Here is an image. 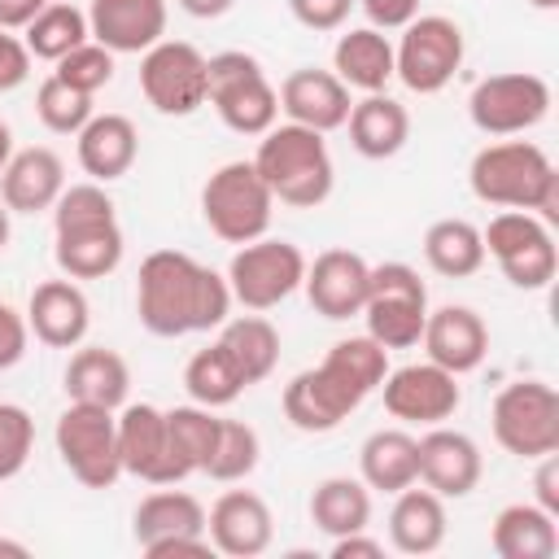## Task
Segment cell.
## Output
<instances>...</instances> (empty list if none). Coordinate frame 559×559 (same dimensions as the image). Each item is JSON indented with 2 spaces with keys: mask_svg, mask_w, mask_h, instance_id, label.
Listing matches in <instances>:
<instances>
[{
  "mask_svg": "<svg viewBox=\"0 0 559 559\" xmlns=\"http://www.w3.org/2000/svg\"><path fill=\"white\" fill-rule=\"evenodd\" d=\"M0 555H13V559H26V555H31V546H26V542H9V537H0Z\"/></svg>",
  "mask_w": 559,
  "mask_h": 559,
  "instance_id": "cell-54",
  "label": "cell"
},
{
  "mask_svg": "<svg viewBox=\"0 0 559 559\" xmlns=\"http://www.w3.org/2000/svg\"><path fill=\"white\" fill-rule=\"evenodd\" d=\"M74 140H79V166L96 183L122 179L140 153V135H135V122L127 114H92Z\"/></svg>",
  "mask_w": 559,
  "mask_h": 559,
  "instance_id": "cell-26",
  "label": "cell"
},
{
  "mask_svg": "<svg viewBox=\"0 0 559 559\" xmlns=\"http://www.w3.org/2000/svg\"><path fill=\"white\" fill-rule=\"evenodd\" d=\"M183 389H188V397H192L197 406L218 411V406H231L249 384L240 380V371H236V362L227 358V349L214 341V345H205V349H197V354L188 358V367H183Z\"/></svg>",
  "mask_w": 559,
  "mask_h": 559,
  "instance_id": "cell-39",
  "label": "cell"
},
{
  "mask_svg": "<svg viewBox=\"0 0 559 559\" xmlns=\"http://www.w3.org/2000/svg\"><path fill=\"white\" fill-rule=\"evenodd\" d=\"M393 511H389V542L402 555H432L445 542V498L432 493L428 485L415 489L406 485L402 493H393Z\"/></svg>",
  "mask_w": 559,
  "mask_h": 559,
  "instance_id": "cell-32",
  "label": "cell"
},
{
  "mask_svg": "<svg viewBox=\"0 0 559 559\" xmlns=\"http://www.w3.org/2000/svg\"><path fill=\"white\" fill-rule=\"evenodd\" d=\"M57 454L70 467V476L87 489H109L122 476V459H118V415L109 406H92V402H70L57 415L52 428Z\"/></svg>",
  "mask_w": 559,
  "mask_h": 559,
  "instance_id": "cell-8",
  "label": "cell"
},
{
  "mask_svg": "<svg viewBox=\"0 0 559 559\" xmlns=\"http://www.w3.org/2000/svg\"><path fill=\"white\" fill-rule=\"evenodd\" d=\"M319 367L332 376V384H336L354 406H362V402L380 389V380L389 376V349L376 345L371 336H349V341H336V345L323 354Z\"/></svg>",
  "mask_w": 559,
  "mask_h": 559,
  "instance_id": "cell-34",
  "label": "cell"
},
{
  "mask_svg": "<svg viewBox=\"0 0 559 559\" xmlns=\"http://www.w3.org/2000/svg\"><path fill=\"white\" fill-rule=\"evenodd\" d=\"M135 314L153 336H188L223 328L231 314L227 275L197 262L183 249H157L140 262Z\"/></svg>",
  "mask_w": 559,
  "mask_h": 559,
  "instance_id": "cell-1",
  "label": "cell"
},
{
  "mask_svg": "<svg viewBox=\"0 0 559 559\" xmlns=\"http://www.w3.org/2000/svg\"><path fill=\"white\" fill-rule=\"evenodd\" d=\"M26 341H31L26 314H17L9 301H0V371L17 367L26 358Z\"/></svg>",
  "mask_w": 559,
  "mask_h": 559,
  "instance_id": "cell-46",
  "label": "cell"
},
{
  "mask_svg": "<svg viewBox=\"0 0 559 559\" xmlns=\"http://www.w3.org/2000/svg\"><path fill=\"white\" fill-rule=\"evenodd\" d=\"M253 166H258L262 183L271 188V197L280 205H293V210L323 205L332 197V183H336V166H332L323 135L310 127H297V122L271 127L258 140Z\"/></svg>",
  "mask_w": 559,
  "mask_h": 559,
  "instance_id": "cell-4",
  "label": "cell"
},
{
  "mask_svg": "<svg viewBox=\"0 0 559 559\" xmlns=\"http://www.w3.org/2000/svg\"><path fill=\"white\" fill-rule=\"evenodd\" d=\"M87 31L114 57L148 52L157 39H166V0H92Z\"/></svg>",
  "mask_w": 559,
  "mask_h": 559,
  "instance_id": "cell-23",
  "label": "cell"
},
{
  "mask_svg": "<svg viewBox=\"0 0 559 559\" xmlns=\"http://www.w3.org/2000/svg\"><path fill=\"white\" fill-rule=\"evenodd\" d=\"M35 450V419L17 402H0V485L13 480Z\"/></svg>",
  "mask_w": 559,
  "mask_h": 559,
  "instance_id": "cell-44",
  "label": "cell"
},
{
  "mask_svg": "<svg viewBox=\"0 0 559 559\" xmlns=\"http://www.w3.org/2000/svg\"><path fill=\"white\" fill-rule=\"evenodd\" d=\"M131 533H135L140 550L153 559L166 542L205 537V507L183 489H157V493L140 498V507L131 515Z\"/></svg>",
  "mask_w": 559,
  "mask_h": 559,
  "instance_id": "cell-25",
  "label": "cell"
},
{
  "mask_svg": "<svg viewBox=\"0 0 559 559\" xmlns=\"http://www.w3.org/2000/svg\"><path fill=\"white\" fill-rule=\"evenodd\" d=\"M48 0H0V26H9V31H22L39 9H44Z\"/></svg>",
  "mask_w": 559,
  "mask_h": 559,
  "instance_id": "cell-51",
  "label": "cell"
},
{
  "mask_svg": "<svg viewBox=\"0 0 559 559\" xmlns=\"http://www.w3.org/2000/svg\"><path fill=\"white\" fill-rule=\"evenodd\" d=\"M205 100L236 135H266L280 118V96L249 52H214L205 57Z\"/></svg>",
  "mask_w": 559,
  "mask_h": 559,
  "instance_id": "cell-5",
  "label": "cell"
},
{
  "mask_svg": "<svg viewBox=\"0 0 559 559\" xmlns=\"http://www.w3.org/2000/svg\"><path fill=\"white\" fill-rule=\"evenodd\" d=\"M231 4L236 0H179V9L192 13V17H223Z\"/></svg>",
  "mask_w": 559,
  "mask_h": 559,
  "instance_id": "cell-52",
  "label": "cell"
},
{
  "mask_svg": "<svg viewBox=\"0 0 559 559\" xmlns=\"http://www.w3.org/2000/svg\"><path fill=\"white\" fill-rule=\"evenodd\" d=\"M362 319H367V336L384 349L419 345V332H424V319H428V288H424L419 271L406 266V262L371 266Z\"/></svg>",
  "mask_w": 559,
  "mask_h": 559,
  "instance_id": "cell-7",
  "label": "cell"
},
{
  "mask_svg": "<svg viewBox=\"0 0 559 559\" xmlns=\"http://www.w3.org/2000/svg\"><path fill=\"white\" fill-rule=\"evenodd\" d=\"M205 537L227 559H258L275 537L271 507L253 489H227L205 511Z\"/></svg>",
  "mask_w": 559,
  "mask_h": 559,
  "instance_id": "cell-18",
  "label": "cell"
},
{
  "mask_svg": "<svg viewBox=\"0 0 559 559\" xmlns=\"http://www.w3.org/2000/svg\"><path fill=\"white\" fill-rule=\"evenodd\" d=\"M493 441L515 459H542L559 450V393L546 380H515L493 397Z\"/></svg>",
  "mask_w": 559,
  "mask_h": 559,
  "instance_id": "cell-11",
  "label": "cell"
},
{
  "mask_svg": "<svg viewBox=\"0 0 559 559\" xmlns=\"http://www.w3.org/2000/svg\"><path fill=\"white\" fill-rule=\"evenodd\" d=\"M419 480L441 498H467L480 480V445L445 424H432L419 441Z\"/></svg>",
  "mask_w": 559,
  "mask_h": 559,
  "instance_id": "cell-20",
  "label": "cell"
},
{
  "mask_svg": "<svg viewBox=\"0 0 559 559\" xmlns=\"http://www.w3.org/2000/svg\"><path fill=\"white\" fill-rule=\"evenodd\" d=\"M354 4H358V0H288L293 17H297L306 31H336V26L349 17Z\"/></svg>",
  "mask_w": 559,
  "mask_h": 559,
  "instance_id": "cell-45",
  "label": "cell"
},
{
  "mask_svg": "<svg viewBox=\"0 0 559 559\" xmlns=\"http://www.w3.org/2000/svg\"><path fill=\"white\" fill-rule=\"evenodd\" d=\"M52 258L61 266V275L70 280H105L118 271L122 262V227L114 214V197L92 179V183H70L61 188L57 205H52Z\"/></svg>",
  "mask_w": 559,
  "mask_h": 559,
  "instance_id": "cell-2",
  "label": "cell"
},
{
  "mask_svg": "<svg viewBox=\"0 0 559 559\" xmlns=\"http://www.w3.org/2000/svg\"><path fill=\"white\" fill-rule=\"evenodd\" d=\"M424 262L445 280H467L485 266V240L480 227L467 218H437L424 231Z\"/></svg>",
  "mask_w": 559,
  "mask_h": 559,
  "instance_id": "cell-37",
  "label": "cell"
},
{
  "mask_svg": "<svg viewBox=\"0 0 559 559\" xmlns=\"http://www.w3.org/2000/svg\"><path fill=\"white\" fill-rule=\"evenodd\" d=\"M66 188V166L52 148L35 144V148H17L9 157V166L0 170V201L9 205V214H39L52 210L57 197Z\"/></svg>",
  "mask_w": 559,
  "mask_h": 559,
  "instance_id": "cell-24",
  "label": "cell"
},
{
  "mask_svg": "<svg viewBox=\"0 0 559 559\" xmlns=\"http://www.w3.org/2000/svg\"><path fill=\"white\" fill-rule=\"evenodd\" d=\"M358 406L332 384L323 367H306L284 384V415L301 432H332L341 419H349Z\"/></svg>",
  "mask_w": 559,
  "mask_h": 559,
  "instance_id": "cell-31",
  "label": "cell"
},
{
  "mask_svg": "<svg viewBox=\"0 0 559 559\" xmlns=\"http://www.w3.org/2000/svg\"><path fill=\"white\" fill-rule=\"evenodd\" d=\"M310 520L328 537L367 533V524H371V489L362 480H354V476H328L310 493Z\"/></svg>",
  "mask_w": 559,
  "mask_h": 559,
  "instance_id": "cell-36",
  "label": "cell"
},
{
  "mask_svg": "<svg viewBox=\"0 0 559 559\" xmlns=\"http://www.w3.org/2000/svg\"><path fill=\"white\" fill-rule=\"evenodd\" d=\"M358 480L376 493H402L419 480V445L402 428H376L358 445Z\"/></svg>",
  "mask_w": 559,
  "mask_h": 559,
  "instance_id": "cell-29",
  "label": "cell"
},
{
  "mask_svg": "<svg viewBox=\"0 0 559 559\" xmlns=\"http://www.w3.org/2000/svg\"><path fill=\"white\" fill-rule=\"evenodd\" d=\"M218 345L227 349V358L236 362V371H240L245 384H262V380L275 371V362H280V332H275V323L262 319L258 310H253V314L223 319Z\"/></svg>",
  "mask_w": 559,
  "mask_h": 559,
  "instance_id": "cell-35",
  "label": "cell"
},
{
  "mask_svg": "<svg viewBox=\"0 0 559 559\" xmlns=\"http://www.w3.org/2000/svg\"><path fill=\"white\" fill-rule=\"evenodd\" d=\"M258 459H262L258 432L245 419H218V437H214V450H210V459H205L201 472L210 480L231 485V480H245L258 467Z\"/></svg>",
  "mask_w": 559,
  "mask_h": 559,
  "instance_id": "cell-40",
  "label": "cell"
},
{
  "mask_svg": "<svg viewBox=\"0 0 559 559\" xmlns=\"http://www.w3.org/2000/svg\"><path fill=\"white\" fill-rule=\"evenodd\" d=\"M419 345H424L428 362H437L454 376H467L489 354V328L472 306H437L424 319Z\"/></svg>",
  "mask_w": 559,
  "mask_h": 559,
  "instance_id": "cell-19",
  "label": "cell"
},
{
  "mask_svg": "<svg viewBox=\"0 0 559 559\" xmlns=\"http://www.w3.org/2000/svg\"><path fill=\"white\" fill-rule=\"evenodd\" d=\"M140 92L166 118H188L205 105V57L188 39H157L140 57Z\"/></svg>",
  "mask_w": 559,
  "mask_h": 559,
  "instance_id": "cell-14",
  "label": "cell"
},
{
  "mask_svg": "<svg viewBox=\"0 0 559 559\" xmlns=\"http://www.w3.org/2000/svg\"><path fill=\"white\" fill-rule=\"evenodd\" d=\"M166 432H170V445L183 463V472H201L210 450H214V437H218V415L210 406H175L166 411Z\"/></svg>",
  "mask_w": 559,
  "mask_h": 559,
  "instance_id": "cell-41",
  "label": "cell"
},
{
  "mask_svg": "<svg viewBox=\"0 0 559 559\" xmlns=\"http://www.w3.org/2000/svg\"><path fill=\"white\" fill-rule=\"evenodd\" d=\"M26 328L48 349H74V345H83V336L92 328V306L70 275L44 280V284H35V293L26 301Z\"/></svg>",
  "mask_w": 559,
  "mask_h": 559,
  "instance_id": "cell-22",
  "label": "cell"
},
{
  "mask_svg": "<svg viewBox=\"0 0 559 559\" xmlns=\"http://www.w3.org/2000/svg\"><path fill=\"white\" fill-rule=\"evenodd\" d=\"M489 546L498 559H555L559 550V524L537 502H511L493 515Z\"/></svg>",
  "mask_w": 559,
  "mask_h": 559,
  "instance_id": "cell-30",
  "label": "cell"
},
{
  "mask_svg": "<svg viewBox=\"0 0 559 559\" xmlns=\"http://www.w3.org/2000/svg\"><path fill=\"white\" fill-rule=\"evenodd\" d=\"M275 96H280V109H284L288 122L310 127V131H319V135L345 127L349 105H354V100H349V87H345L332 70H314V66L293 70V74L280 83Z\"/></svg>",
  "mask_w": 559,
  "mask_h": 559,
  "instance_id": "cell-21",
  "label": "cell"
},
{
  "mask_svg": "<svg viewBox=\"0 0 559 559\" xmlns=\"http://www.w3.org/2000/svg\"><path fill=\"white\" fill-rule=\"evenodd\" d=\"M118 459L122 472L148 480V485H179L188 480L170 432H166V411H157L153 402H131L118 415Z\"/></svg>",
  "mask_w": 559,
  "mask_h": 559,
  "instance_id": "cell-16",
  "label": "cell"
},
{
  "mask_svg": "<svg viewBox=\"0 0 559 559\" xmlns=\"http://www.w3.org/2000/svg\"><path fill=\"white\" fill-rule=\"evenodd\" d=\"M533 489H537V507H546V511L559 520V454H555V450L537 459Z\"/></svg>",
  "mask_w": 559,
  "mask_h": 559,
  "instance_id": "cell-49",
  "label": "cell"
},
{
  "mask_svg": "<svg viewBox=\"0 0 559 559\" xmlns=\"http://www.w3.org/2000/svg\"><path fill=\"white\" fill-rule=\"evenodd\" d=\"M528 4H533V9H555L559 0H528Z\"/></svg>",
  "mask_w": 559,
  "mask_h": 559,
  "instance_id": "cell-56",
  "label": "cell"
},
{
  "mask_svg": "<svg viewBox=\"0 0 559 559\" xmlns=\"http://www.w3.org/2000/svg\"><path fill=\"white\" fill-rule=\"evenodd\" d=\"M26 74H31V48L9 26H0V92L22 87Z\"/></svg>",
  "mask_w": 559,
  "mask_h": 559,
  "instance_id": "cell-47",
  "label": "cell"
},
{
  "mask_svg": "<svg viewBox=\"0 0 559 559\" xmlns=\"http://www.w3.org/2000/svg\"><path fill=\"white\" fill-rule=\"evenodd\" d=\"M22 31H26L22 44L31 48V57L52 61V66H57L70 48H79V44L92 39V31H87V13L74 9L70 0H48Z\"/></svg>",
  "mask_w": 559,
  "mask_h": 559,
  "instance_id": "cell-38",
  "label": "cell"
},
{
  "mask_svg": "<svg viewBox=\"0 0 559 559\" xmlns=\"http://www.w3.org/2000/svg\"><path fill=\"white\" fill-rule=\"evenodd\" d=\"M472 197L498 210H528L542 223H559V170L533 140L485 144L467 166Z\"/></svg>",
  "mask_w": 559,
  "mask_h": 559,
  "instance_id": "cell-3",
  "label": "cell"
},
{
  "mask_svg": "<svg viewBox=\"0 0 559 559\" xmlns=\"http://www.w3.org/2000/svg\"><path fill=\"white\" fill-rule=\"evenodd\" d=\"M332 74L358 92H384L393 79V44L376 26H354L332 48Z\"/></svg>",
  "mask_w": 559,
  "mask_h": 559,
  "instance_id": "cell-33",
  "label": "cell"
},
{
  "mask_svg": "<svg viewBox=\"0 0 559 559\" xmlns=\"http://www.w3.org/2000/svg\"><path fill=\"white\" fill-rule=\"evenodd\" d=\"M480 240H485V258H493L498 271L524 293L546 288L559 271V249H555L550 223H542L528 210H498L489 218V227L480 231Z\"/></svg>",
  "mask_w": 559,
  "mask_h": 559,
  "instance_id": "cell-9",
  "label": "cell"
},
{
  "mask_svg": "<svg viewBox=\"0 0 559 559\" xmlns=\"http://www.w3.org/2000/svg\"><path fill=\"white\" fill-rule=\"evenodd\" d=\"M358 4L376 31H402L411 17H419V0H358Z\"/></svg>",
  "mask_w": 559,
  "mask_h": 559,
  "instance_id": "cell-48",
  "label": "cell"
},
{
  "mask_svg": "<svg viewBox=\"0 0 559 559\" xmlns=\"http://www.w3.org/2000/svg\"><path fill=\"white\" fill-rule=\"evenodd\" d=\"M9 157H13V131H9V122L0 118V170L9 166Z\"/></svg>",
  "mask_w": 559,
  "mask_h": 559,
  "instance_id": "cell-53",
  "label": "cell"
},
{
  "mask_svg": "<svg viewBox=\"0 0 559 559\" xmlns=\"http://www.w3.org/2000/svg\"><path fill=\"white\" fill-rule=\"evenodd\" d=\"M131 389V371L127 358L105 349V345H83L70 354L66 362V397L70 402H92V406H109L118 411L127 402Z\"/></svg>",
  "mask_w": 559,
  "mask_h": 559,
  "instance_id": "cell-28",
  "label": "cell"
},
{
  "mask_svg": "<svg viewBox=\"0 0 559 559\" xmlns=\"http://www.w3.org/2000/svg\"><path fill=\"white\" fill-rule=\"evenodd\" d=\"M550 114V83L528 70L489 74L467 96V118L480 135H524Z\"/></svg>",
  "mask_w": 559,
  "mask_h": 559,
  "instance_id": "cell-13",
  "label": "cell"
},
{
  "mask_svg": "<svg viewBox=\"0 0 559 559\" xmlns=\"http://www.w3.org/2000/svg\"><path fill=\"white\" fill-rule=\"evenodd\" d=\"M9 245V205L0 201V249Z\"/></svg>",
  "mask_w": 559,
  "mask_h": 559,
  "instance_id": "cell-55",
  "label": "cell"
},
{
  "mask_svg": "<svg viewBox=\"0 0 559 559\" xmlns=\"http://www.w3.org/2000/svg\"><path fill=\"white\" fill-rule=\"evenodd\" d=\"M349 144L371 157V162H384L393 153H402V144L411 140V114L402 100L384 96V92H367L362 100L349 105Z\"/></svg>",
  "mask_w": 559,
  "mask_h": 559,
  "instance_id": "cell-27",
  "label": "cell"
},
{
  "mask_svg": "<svg viewBox=\"0 0 559 559\" xmlns=\"http://www.w3.org/2000/svg\"><path fill=\"white\" fill-rule=\"evenodd\" d=\"M459 66H463V31L454 17L424 13L402 26V39L393 48V79H402V87L432 96L459 74Z\"/></svg>",
  "mask_w": 559,
  "mask_h": 559,
  "instance_id": "cell-12",
  "label": "cell"
},
{
  "mask_svg": "<svg viewBox=\"0 0 559 559\" xmlns=\"http://www.w3.org/2000/svg\"><path fill=\"white\" fill-rule=\"evenodd\" d=\"M367 284H371V262L354 249H323L314 262H306V280H301L314 314L332 323L362 314Z\"/></svg>",
  "mask_w": 559,
  "mask_h": 559,
  "instance_id": "cell-17",
  "label": "cell"
},
{
  "mask_svg": "<svg viewBox=\"0 0 559 559\" xmlns=\"http://www.w3.org/2000/svg\"><path fill=\"white\" fill-rule=\"evenodd\" d=\"M384 546L376 537H362V533H345V537H332V559H380Z\"/></svg>",
  "mask_w": 559,
  "mask_h": 559,
  "instance_id": "cell-50",
  "label": "cell"
},
{
  "mask_svg": "<svg viewBox=\"0 0 559 559\" xmlns=\"http://www.w3.org/2000/svg\"><path fill=\"white\" fill-rule=\"evenodd\" d=\"M61 83H70L74 92H87V96H96L109 79H114V52L109 48H100L96 39H87V44H79V48H70L61 61H57V70H52Z\"/></svg>",
  "mask_w": 559,
  "mask_h": 559,
  "instance_id": "cell-43",
  "label": "cell"
},
{
  "mask_svg": "<svg viewBox=\"0 0 559 559\" xmlns=\"http://www.w3.org/2000/svg\"><path fill=\"white\" fill-rule=\"evenodd\" d=\"M380 393H384V411L402 424H445L459 402H463V389H459V376L437 367V362H406L397 371H389L380 380Z\"/></svg>",
  "mask_w": 559,
  "mask_h": 559,
  "instance_id": "cell-15",
  "label": "cell"
},
{
  "mask_svg": "<svg viewBox=\"0 0 559 559\" xmlns=\"http://www.w3.org/2000/svg\"><path fill=\"white\" fill-rule=\"evenodd\" d=\"M301 280H306V253L293 240H275V236H258V240L240 245L227 266L231 301H240L245 310H258V314L288 301L301 288Z\"/></svg>",
  "mask_w": 559,
  "mask_h": 559,
  "instance_id": "cell-10",
  "label": "cell"
},
{
  "mask_svg": "<svg viewBox=\"0 0 559 559\" xmlns=\"http://www.w3.org/2000/svg\"><path fill=\"white\" fill-rule=\"evenodd\" d=\"M271 214H275V197L253 162H223L201 188V218L227 245H249L266 236Z\"/></svg>",
  "mask_w": 559,
  "mask_h": 559,
  "instance_id": "cell-6",
  "label": "cell"
},
{
  "mask_svg": "<svg viewBox=\"0 0 559 559\" xmlns=\"http://www.w3.org/2000/svg\"><path fill=\"white\" fill-rule=\"evenodd\" d=\"M35 114H39V122H44L52 135H79L96 109H92V96H87V92H74V87L61 83L57 74H48V79L39 83V92H35Z\"/></svg>",
  "mask_w": 559,
  "mask_h": 559,
  "instance_id": "cell-42",
  "label": "cell"
}]
</instances>
